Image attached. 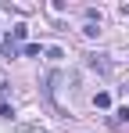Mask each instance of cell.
<instances>
[{
	"label": "cell",
	"instance_id": "7",
	"mask_svg": "<svg viewBox=\"0 0 129 133\" xmlns=\"http://www.w3.org/2000/svg\"><path fill=\"white\" fill-rule=\"evenodd\" d=\"M18 133H43L40 126H18Z\"/></svg>",
	"mask_w": 129,
	"mask_h": 133
},
{
	"label": "cell",
	"instance_id": "3",
	"mask_svg": "<svg viewBox=\"0 0 129 133\" xmlns=\"http://www.w3.org/2000/svg\"><path fill=\"white\" fill-rule=\"evenodd\" d=\"M93 104H97V108H111V94H104V90H101V94L93 97Z\"/></svg>",
	"mask_w": 129,
	"mask_h": 133
},
{
	"label": "cell",
	"instance_id": "5",
	"mask_svg": "<svg viewBox=\"0 0 129 133\" xmlns=\"http://www.w3.org/2000/svg\"><path fill=\"white\" fill-rule=\"evenodd\" d=\"M25 32H29L25 25H15V29H11V40H25Z\"/></svg>",
	"mask_w": 129,
	"mask_h": 133
},
{
	"label": "cell",
	"instance_id": "1",
	"mask_svg": "<svg viewBox=\"0 0 129 133\" xmlns=\"http://www.w3.org/2000/svg\"><path fill=\"white\" fill-rule=\"evenodd\" d=\"M86 65H90V68H97V72H104V76L111 72V61H108L104 54H90V58H86Z\"/></svg>",
	"mask_w": 129,
	"mask_h": 133
},
{
	"label": "cell",
	"instance_id": "2",
	"mask_svg": "<svg viewBox=\"0 0 129 133\" xmlns=\"http://www.w3.org/2000/svg\"><path fill=\"white\" fill-rule=\"evenodd\" d=\"M118 122H129V104H122V108L115 111V119H111V126H118Z\"/></svg>",
	"mask_w": 129,
	"mask_h": 133
},
{
	"label": "cell",
	"instance_id": "6",
	"mask_svg": "<svg viewBox=\"0 0 129 133\" xmlns=\"http://www.w3.org/2000/svg\"><path fill=\"white\" fill-rule=\"evenodd\" d=\"M11 115H15V111H11V104H7V101H0V119H11Z\"/></svg>",
	"mask_w": 129,
	"mask_h": 133
},
{
	"label": "cell",
	"instance_id": "4",
	"mask_svg": "<svg viewBox=\"0 0 129 133\" xmlns=\"http://www.w3.org/2000/svg\"><path fill=\"white\" fill-rule=\"evenodd\" d=\"M22 54H25V58H40L43 47H40V43H25V50H22Z\"/></svg>",
	"mask_w": 129,
	"mask_h": 133
}]
</instances>
